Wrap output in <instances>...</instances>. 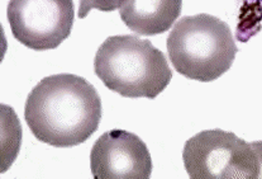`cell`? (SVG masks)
<instances>
[{
	"label": "cell",
	"mask_w": 262,
	"mask_h": 179,
	"mask_svg": "<svg viewBox=\"0 0 262 179\" xmlns=\"http://www.w3.org/2000/svg\"><path fill=\"white\" fill-rule=\"evenodd\" d=\"M101 114L94 85L75 74L43 77L24 106V118L34 137L55 148L86 143L98 130Z\"/></svg>",
	"instance_id": "cell-1"
},
{
	"label": "cell",
	"mask_w": 262,
	"mask_h": 179,
	"mask_svg": "<svg viewBox=\"0 0 262 179\" xmlns=\"http://www.w3.org/2000/svg\"><path fill=\"white\" fill-rule=\"evenodd\" d=\"M94 71L109 90L124 98L155 100L172 79L165 53L130 34L108 37L100 45Z\"/></svg>",
	"instance_id": "cell-2"
},
{
	"label": "cell",
	"mask_w": 262,
	"mask_h": 179,
	"mask_svg": "<svg viewBox=\"0 0 262 179\" xmlns=\"http://www.w3.org/2000/svg\"><path fill=\"white\" fill-rule=\"evenodd\" d=\"M166 46L173 69L202 83L226 74L238 52L231 27L207 13L181 18L168 34Z\"/></svg>",
	"instance_id": "cell-3"
},
{
	"label": "cell",
	"mask_w": 262,
	"mask_h": 179,
	"mask_svg": "<svg viewBox=\"0 0 262 179\" xmlns=\"http://www.w3.org/2000/svg\"><path fill=\"white\" fill-rule=\"evenodd\" d=\"M183 160L191 179H261L255 143L219 128L202 131L189 138Z\"/></svg>",
	"instance_id": "cell-4"
},
{
	"label": "cell",
	"mask_w": 262,
	"mask_h": 179,
	"mask_svg": "<svg viewBox=\"0 0 262 179\" xmlns=\"http://www.w3.org/2000/svg\"><path fill=\"white\" fill-rule=\"evenodd\" d=\"M8 22L17 41L33 51L57 49L71 34L74 0H9Z\"/></svg>",
	"instance_id": "cell-5"
},
{
	"label": "cell",
	"mask_w": 262,
	"mask_h": 179,
	"mask_svg": "<svg viewBox=\"0 0 262 179\" xmlns=\"http://www.w3.org/2000/svg\"><path fill=\"white\" fill-rule=\"evenodd\" d=\"M90 169L95 179H148L154 165L142 138L124 130H112L95 141Z\"/></svg>",
	"instance_id": "cell-6"
},
{
	"label": "cell",
	"mask_w": 262,
	"mask_h": 179,
	"mask_svg": "<svg viewBox=\"0 0 262 179\" xmlns=\"http://www.w3.org/2000/svg\"><path fill=\"white\" fill-rule=\"evenodd\" d=\"M183 0H127L120 8L123 23L141 36L165 33L180 17Z\"/></svg>",
	"instance_id": "cell-7"
},
{
	"label": "cell",
	"mask_w": 262,
	"mask_h": 179,
	"mask_svg": "<svg viewBox=\"0 0 262 179\" xmlns=\"http://www.w3.org/2000/svg\"><path fill=\"white\" fill-rule=\"evenodd\" d=\"M80 8L77 15L80 19L88 17L90 10L98 9L100 12H113L120 9L127 0H79Z\"/></svg>",
	"instance_id": "cell-8"
}]
</instances>
